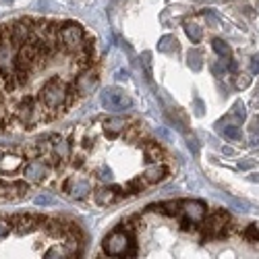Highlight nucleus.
Listing matches in <instances>:
<instances>
[{
  "instance_id": "f257e3e1",
  "label": "nucleus",
  "mask_w": 259,
  "mask_h": 259,
  "mask_svg": "<svg viewBox=\"0 0 259 259\" xmlns=\"http://www.w3.org/2000/svg\"><path fill=\"white\" fill-rule=\"evenodd\" d=\"M75 79L77 77L52 75L39 85L35 98H37L39 106L48 112L50 120L67 114L71 108L81 100V96L77 92V85H75Z\"/></svg>"
},
{
  "instance_id": "412c9836",
  "label": "nucleus",
  "mask_w": 259,
  "mask_h": 259,
  "mask_svg": "<svg viewBox=\"0 0 259 259\" xmlns=\"http://www.w3.org/2000/svg\"><path fill=\"white\" fill-rule=\"evenodd\" d=\"M251 71H253L255 75H259V56L253 58V62H251Z\"/></svg>"
},
{
  "instance_id": "7ed1b4c3",
  "label": "nucleus",
  "mask_w": 259,
  "mask_h": 259,
  "mask_svg": "<svg viewBox=\"0 0 259 259\" xmlns=\"http://www.w3.org/2000/svg\"><path fill=\"white\" fill-rule=\"evenodd\" d=\"M133 100L128 98L122 90L118 88H112V90H106L102 94V106L106 110H112V112H118V110H126V108H131Z\"/></svg>"
},
{
  "instance_id": "39448f33",
  "label": "nucleus",
  "mask_w": 259,
  "mask_h": 259,
  "mask_svg": "<svg viewBox=\"0 0 259 259\" xmlns=\"http://www.w3.org/2000/svg\"><path fill=\"white\" fill-rule=\"evenodd\" d=\"M50 172H52V168L46 162H41V160H29L25 164V168H23V177L29 183H44L50 177Z\"/></svg>"
},
{
  "instance_id": "0eeeda50",
  "label": "nucleus",
  "mask_w": 259,
  "mask_h": 259,
  "mask_svg": "<svg viewBox=\"0 0 259 259\" xmlns=\"http://www.w3.org/2000/svg\"><path fill=\"white\" fill-rule=\"evenodd\" d=\"M181 213H183V218L191 220L193 224H201L203 218H205V213H207V207H205L203 201L185 199V201H181Z\"/></svg>"
},
{
  "instance_id": "20e7f679",
  "label": "nucleus",
  "mask_w": 259,
  "mask_h": 259,
  "mask_svg": "<svg viewBox=\"0 0 259 259\" xmlns=\"http://www.w3.org/2000/svg\"><path fill=\"white\" fill-rule=\"evenodd\" d=\"M124 197H126L124 187H116V185H106V187L94 189V193H92V199L96 205H110Z\"/></svg>"
},
{
  "instance_id": "423d86ee",
  "label": "nucleus",
  "mask_w": 259,
  "mask_h": 259,
  "mask_svg": "<svg viewBox=\"0 0 259 259\" xmlns=\"http://www.w3.org/2000/svg\"><path fill=\"white\" fill-rule=\"evenodd\" d=\"M98 81H100V77H98V71H96L94 67L81 71V73L77 75V79H75V85H77L79 96H81V98H85L88 94H92V92L96 90Z\"/></svg>"
},
{
  "instance_id": "aec40b11",
  "label": "nucleus",
  "mask_w": 259,
  "mask_h": 259,
  "mask_svg": "<svg viewBox=\"0 0 259 259\" xmlns=\"http://www.w3.org/2000/svg\"><path fill=\"white\" fill-rule=\"evenodd\" d=\"M251 85V77L249 75H239L236 77V88L239 90H245V88H249Z\"/></svg>"
},
{
  "instance_id": "f03ea898",
  "label": "nucleus",
  "mask_w": 259,
  "mask_h": 259,
  "mask_svg": "<svg viewBox=\"0 0 259 259\" xmlns=\"http://www.w3.org/2000/svg\"><path fill=\"white\" fill-rule=\"evenodd\" d=\"M60 189H62V193H67L73 199H85L94 193V185L83 177H67L62 181Z\"/></svg>"
},
{
  "instance_id": "f3484780",
  "label": "nucleus",
  "mask_w": 259,
  "mask_h": 259,
  "mask_svg": "<svg viewBox=\"0 0 259 259\" xmlns=\"http://www.w3.org/2000/svg\"><path fill=\"white\" fill-rule=\"evenodd\" d=\"M189 67L193 69V71H199L201 69V62H199V52H189Z\"/></svg>"
},
{
  "instance_id": "dca6fc26",
  "label": "nucleus",
  "mask_w": 259,
  "mask_h": 259,
  "mask_svg": "<svg viewBox=\"0 0 259 259\" xmlns=\"http://www.w3.org/2000/svg\"><path fill=\"white\" fill-rule=\"evenodd\" d=\"M44 259H71V257H69V253H67V249H64V247L54 245V247H50L44 253Z\"/></svg>"
},
{
  "instance_id": "9b49d317",
  "label": "nucleus",
  "mask_w": 259,
  "mask_h": 259,
  "mask_svg": "<svg viewBox=\"0 0 259 259\" xmlns=\"http://www.w3.org/2000/svg\"><path fill=\"white\" fill-rule=\"evenodd\" d=\"M145 187H147V183L143 177H133L131 181L124 183V193H126V197H135V195H141Z\"/></svg>"
},
{
  "instance_id": "f8f14e48",
  "label": "nucleus",
  "mask_w": 259,
  "mask_h": 259,
  "mask_svg": "<svg viewBox=\"0 0 259 259\" xmlns=\"http://www.w3.org/2000/svg\"><path fill=\"white\" fill-rule=\"evenodd\" d=\"M21 164H23V158L17 156V154H9V156H3V158H0V168H3L5 172H9V170H17Z\"/></svg>"
},
{
  "instance_id": "2eb2a0df",
  "label": "nucleus",
  "mask_w": 259,
  "mask_h": 259,
  "mask_svg": "<svg viewBox=\"0 0 259 259\" xmlns=\"http://www.w3.org/2000/svg\"><path fill=\"white\" fill-rule=\"evenodd\" d=\"M211 48H213V52L218 54V56H222V58H230V46L226 44V41H222V39H218L215 37L213 41H211Z\"/></svg>"
},
{
  "instance_id": "6ab92c4d",
  "label": "nucleus",
  "mask_w": 259,
  "mask_h": 259,
  "mask_svg": "<svg viewBox=\"0 0 259 259\" xmlns=\"http://www.w3.org/2000/svg\"><path fill=\"white\" fill-rule=\"evenodd\" d=\"M11 230H13L11 220H7V218H0V239H3V236H7Z\"/></svg>"
},
{
  "instance_id": "6e6552de",
  "label": "nucleus",
  "mask_w": 259,
  "mask_h": 259,
  "mask_svg": "<svg viewBox=\"0 0 259 259\" xmlns=\"http://www.w3.org/2000/svg\"><path fill=\"white\" fill-rule=\"evenodd\" d=\"M141 177L145 179L147 185H158V183H162V181H166V179L170 177V168H168L166 162H164V164H149V166L143 170Z\"/></svg>"
},
{
  "instance_id": "1a4fd4ad",
  "label": "nucleus",
  "mask_w": 259,
  "mask_h": 259,
  "mask_svg": "<svg viewBox=\"0 0 259 259\" xmlns=\"http://www.w3.org/2000/svg\"><path fill=\"white\" fill-rule=\"evenodd\" d=\"M141 147H143V154L149 164H164L168 158L164 145H160L158 141H143Z\"/></svg>"
},
{
  "instance_id": "ddd939ff",
  "label": "nucleus",
  "mask_w": 259,
  "mask_h": 259,
  "mask_svg": "<svg viewBox=\"0 0 259 259\" xmlns=\"http://www.w3.org/2000/svg\"><path fill=\"white\" fill-rule=\"evenodd\" d=\"M241 236H243L247 243H251V245H259V226H257V224L245 226V228L241 230Z\"/></svg>"
},
{
  "instance_id": "9d476101",
  "label": "nucleus",
  "mask_w": 259,
  "mask_h": 259,
  "mask_svg": "<svg viewBox=\"0 0 259 259\" xmlns=\"http://www.w3.org/2000/svg\"><path fill=\"white\" fill-rule=\"evenodd\" d=\"M126 126H128V118H124V116H110V118L104 120V126L102 128H104L106 137L114 139V137H118L120 133L126 131Z\"/></svg>"
},
{
  "instance_id": "4468645a",
  "label": "nucleus",
  "mask_w": 259,
  "mask_h": 259,
  "mask_svg": "<svg viewBox=\"0 0 259 259\" xmlns=\"http://www.w3.org/2000/svg\"><path fill=\"white\" fill-rule=\"evenodd\" d=\"M185 31H187V35H189V39L193 41V44H199L201 37H203V31L197 23H185Z\"/></svg>"
},
{
  "instance_id": "a211bd4d",
  "label": "nucleus",
  "mask_w": 259,
  "mask_h": 259,
  "mask_svg": "<svg viewBox=\"0 0 259 259\" xmlns=\"http://www.w3.org/2000/svg\"><path fill=\"white\" fill-rule=\"evenodd\" d=\"M224 135L228 139H234V141H239L241 139V131L236 126H224Z\"/></svg>"
}]
</instances>
